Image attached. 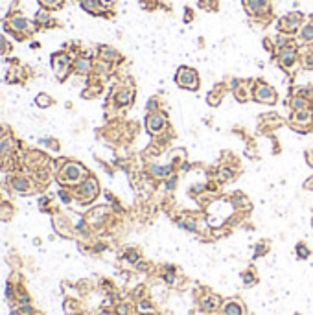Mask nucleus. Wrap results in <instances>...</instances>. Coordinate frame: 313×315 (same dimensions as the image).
Masks as SVG:
<instances>
[{"mask_svg": "<svg viewBox=\"0 0 313 315\" xmlns=\"http://www.w3.org/2000/svg\"><path fill=\"white\" fill-rule=\"evenodd\" d=\"M298 24H300V15H287V17H284L278 22V28L282 32L291 34V32H295L296 28H298Z\"/></svg>", "mask_w": 313, "mask_h": 315, "instance_id": "423d86ee", "label": "nucleus"}, {"mask_svg": "<svg viewBox=\"0 0 313 315\" xmlns=\"http://www.w3.org/2000/svg\"><path fill=\"white\" fill-rule=\"evenodd\" d=\"M131 98H133V94H131L129 90H120V92L116 94V102L120 105H127L131 102Z\"/></svg>", "mask_w": 313, "mask_h": 315, "instance_id": "dca6fc26", "label": "nucleus"}, {"mask_svg": "<svg viewBox=\"0 0 313 315\" xmlns=\"http://www.w3.org/2000/svg\"><path fill=\"white\" fill-rule=\"evenodd\" d=\"M293 123L295 125H308V123H312V113L304 109V111H296L293 114Z\"/></svg>", "mask_w": 313, "mask_h": 315, "instance_id": "9d476101", "label": "nucleus"}, {"mask_svg": "<svg viewBox=\"0 0 313 315\" xmlns=\"http://www.w3.org/2000/svg\"><path fill=\"white\" fill-rule=\"evenodd\" d=\"M79 2L88 13H94V15H102L105 9V4L102 0H79Z\"/></svg>", "mask_w": 313, "mask_h": 315, "instance_id": "0eeeda50", "label": "nucleus"}, {"mask_svg": "<svg viewBox=\"0 0 313 315\" xmlns=\"http://www.w3.org/2000/svg\"><path fill=\"white\" fill-rule=\"evenodd\" d=\"M85 175V168L81 166V164H76V162H69L67 166L63 168V174L61 177L65 179V183H79V179Z\"/></svg>", "mask_w": 313, "mask_h": 315, "instance_id": "f03ea898", "label": "nucleus"}, {"mask_svg": "<svg viewBox=\"0 0 313 315\" xmlns=\"http://www.w3.org/2000/svg\"><path fill=\"white\" fill-rule=\"evenodd\" d=\"M247 8L252 13H261L269 9V0H247Z\"/></svg>", "mask_w": 313, "mask_h": 315, "instance_id": "1a4fd4ad", "label": "nucleus"}, {"mask_svg": "<svg viewBox=\"0 0 313 315\" xmlns=\"http://www.w3.org/2000/svg\"><path fill=\"white\" fill-rule=\"evenodd\" d=\"M296 253H298V256H300V258H306V256H308V254H310V251H308V247H306V245H298V247H296Z\"/></svg>", "mask_w": 313, "mask_h": 315, "instance_id": "4be33fe9", "label": "nucleus"}, {"mask_svg": "<svg viewBox=\"0 0 313 315\" xmlns=\"http://www.w3.org/2000/svg\"><path fill=\"white\" fill-rule=\"evenodd\" d=\"M175 81H177L181 87L188 88V90H195V88L199 87L197 72H195L193 69H188V67H181V69L177 70Z\"/></svg>", "mask_w": 313, "mask_h": 315, "instance_id": "f257e3e1", "label": "nucleus"}, {"mask_svg": "<svg viewBox=\"0 0 313 315\" xmlns=\"http://www.w3.org/2000/svg\"><path fill=\"white\" fill-rule=\"evenodd\" d=\"M35 104L39 105L41 109H46V107H50L53 104V100L48 94H39V96L35 98Z\"/></svg>", "mask_w": 313, "mask_h": 315, "instance_id": "4468645a", "label": "nucleus"}, {"mask_svg": "<svg viewBox=\"0 0 313 315\" xmlns=\"http://www.w3.org/2000/svg\"><path fill=\"white\" fill-rule=\"evenodd\" d=\"M140 312H151V304H148V302H142V304H140Z\"/></svg>", "mask_w": 313, "mask_h": 315, "instance_id": "b1692460", "label": "nucleus"}, {"mask_svg": "<svg viewBox=\"0 0 313 315\" xmlns=\"http://www.w3.org/2000/svg\"><path fill=\"white\" fill-rule=\"evenodd\" d=\"M127 258H129L131 262H137V260H139V256H137V254H133V253H131L129 256H127Z\"/></svg>", "mask_w": 313, "mask_h": 315, "instance_id": "a878e982", "label": "nucleus"}, {"mask_svg": "<svg viewBox=\"0 0 313 315\" xmlns=\"http://www.w3.org/2000/svg\"><path fill=\"white\" fill-rule=\"evenodd\" d=\"M52 67L55 70V74H57V78L65 79V76H67V72L70 69V59L65 53H55L52 57Z\"/></svg>", "mask_w": 313, "mask_h": 315, "instance_id": "7ed1b4c3", "label": "nucleus"}, {"mask_svg": "<svg viewBox=\"0 0 313 315\" xmlns=\"http://www.w3.org/2000/svg\"><path fill=\"white\" fill-rule=\"evenodd\" d=\"M225 315H243V310L238 302H228L225 306Z\"/></svg>", "mask_w": 313, "mask_h": 315, "instance_id": "ddd939ff", "label": "nucleus"}, {"mask_svg": "<svg viewBox=\"0 0 313 315\" xmlns=\"http://www.w3.org/2000/svg\"><path fill=\"white\" fill-rule=\"evenodd\" d=\"M254 100L261 102V104H275L277 102V94H275V90L269 85L261 83V85H258L256 92H254Z\"/></svg>", "mask_w": 313, "mask_h": 315, "instance_id": "20e7f679", "label": "nucleus"}, {"mask_svg": "<svg viewBox=\"0 0 313 315\" xmlns=\"http://www.w3.org/2000/svg\"><path fill=\"white\" fill-rule=\"evenodd\" d=\"M302 39H304V41H313V26L312 24H308V26L302 30Z\"/></svg>", "mask_w": 313, "mask_h": 315, "instance_id": "6ab92c4d", "label": "nucleus"}, {"mask_svg": "<svg viewBox=\"0 0 313 315\" xmlns=\"http://www.w3.org/2000/svg\"><path fill=\"white\" fill-rule=\"evenodd\" d=\"M293 107H295L296 111H304L306 107H308V100H304V98H295L293 100Z\"/></svg>", "mask_w": 313, "mask_h": 315, "instance_id": "a211bd4d", "label": "nucleus"}, {"mask_svg": "<svg viewBox=\"0 0 313 315\" xmlns=\"http://www.w3.org/2000/svg\"><path fill=\"white\" fill-rule=\"evenodd\" d=\"M9 50H11V44L0 35V53H6V52H9Z\"/></svg>", "mask_w": 313, "mask_h": 315, "instance_id": "aec40b11", "label": "nucleus"}, {"mask_svg": "<svg viewBox=\"0 0 313 315\" xmlns=\"http://www.w3.org/2000/svg\"><path fill=\"white\" fill-rule=\"evenodd\" d=\"M39 2H41V6L46 9H59L65 0H39Z\"/></svg>", "mask_w": 313, "mask_h": 315, "instance_id": "2eb2a0df", "label": "nucleus"}, {"mask_svg": "<svg viewBox=\"0 0 313 315\" xmlns=\"http://www.w3.org/2000/svg\"><path fill=\"white\" fill-rule=\"evenodd\" d=\"M4 137V127H0V139Z\"/></svg>", "mask_w": 313, "mask_h": 315, "instance_id": "cd10ccee", "label": "nucleus"}, {"mask_svg": "<svg viewBox=\"0 0 313 315\" xmlns=\"http://www.w3.org/2000/svg\"><path fill=\"white\" fill-rule=\"evenodd\" d=\"M148 109L155 111V109H156V100H151V102H148Z\"/></svg>", "mask_w": 313, "mask_h": 315, "instance_id": "393cba45", "label": "nucleus"}, {"mask_svg": "<svg viewBox=\"0 0 313 315\" xmlns=\"http://www.w3.org/2000/svg\"><path fill=\"white\" fill-rule=\"evenodd\" d=\"M164 127V116L162 114H151V116H148V131L151 133H158L160 129Z\"/></svg>", "mask_w": 313, "mask_h": 315, "instance_id": "6e6552de", "label": "nucleus"}, {"mask_svg": "<svg viewBox=\"0 0 313 315\" xmlns=\"http://www.w3.org/2000/svg\"><path fill=\"white\" fill-rule=\"evenodd\" d=\"M295 59H296V53L293 50H286V52H282V55H280V63L284 67H291L295 63Z\"/></svg>", "mask_w": 313, "mask_h": 315, "instance_id": "9b49d317", "label": "nucleus"}, {"mask_svg": "<svg viewBox=\"0 0 313 315\" xmlns=\"http://www.w3.org/2000/svg\"><path fill=\"white\" fill-rule=\"evenodd\" d=\"M243 279H245V282H247V284H251V282H252V277H251V275H243Z\"/></svg>", "mask_w": 313, "mask_h": 315, "instance_id": "bb28decb", "label": "nucleus"}, {"mask_svg": "<svg viewBox=\"0 0 313 315\" xmlns=\"http://www.w3.org/2000/svg\"><path fill=\"white\" fill-rule=\"evenodd\" d=\"M13 188L17 190V192H28V188H30V183H28V179H22V177H18V179H13Z\"/></svg>", "mask_w": 313, "mask_h": 315, "instance_id": "f8f14e48", "label": "nucleus"}, {"mask_svg": "<svg viewBox=\"0 0 313 315\" xmlns=\"http://www.w3.org/2000/svg\"><path fill=\"white\" fill-rule=\"evenodd\" d=\"M76 69H78L79 72H87V70L90 69V63H88L87 59H81V61H78Z\"/></svg>", "mask_w": 313, "mask_h": 315, "instance_id": "412c9836", "label": "nucleus"}, {"mask_svg": "<svg viewBox=\"0 0 313 315\" xmlns=\"http://www.w3.org/2000/svg\"><path fill=\"white\" fill-rule=\"evenodd\" d=\"M230 175H232L230 170H221V172H219V177H221V179H228Z\"/></svg>", "mask_w": 313, "mask_h": 315, "instance_id": "5701e85b", "label": "nucleus"}, {"mask_svg": "<svg viewBox=\"0 0 313 315\" xmlns=\"http://www.w3.org/2000/svg\"><path fill=\"white\" fill-rule=\"evenodd\" d=\"M96 195H98V183H96L94 179H87L85 183L81 184V188H79V197H81V201H92Z\"/></svg>", "mask_w": 313, "mask_h": 315, "instance_id": "39448f33", "label": "nucleus"}, {"mask_svg": "<svg viewBox=\"0 0 313 315\" xmlns=\"http://www.w3.org/2000/svg\"><path fill=\"white\" fill-rule=\"evenodd\" d=\"M151 172H153L155 175H158V177H166V175L172 174V166H166V168L153 166V168H151Z\"/></svg>", "mask_w": 313, "mask_h": 315, "instance_id": "f3484780", "label": "nucleus"}]
</instances>
